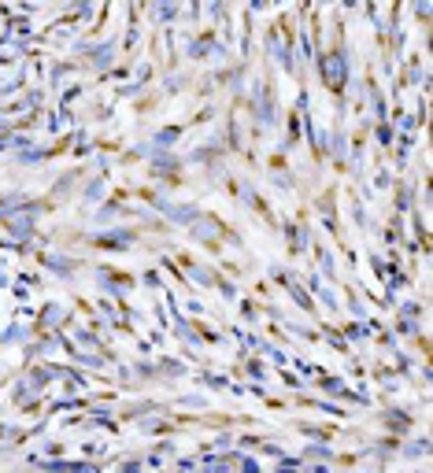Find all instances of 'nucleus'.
Instances as JSON below:
<instances>
[{
	"label": "nucleus",
	"instance_id": "obj_1",
	"mask_svg": "<svg viewBox=\"0 0 433 473\" xmlns=\"http://www.w3.org/2000/svg\"><path fill=\"white\" fill-rule=\"evenodd\" d=\"M296 470H300V462H285V466H282L278 473H296Z\"/></svg>",
	"mask_w": 433,
	"mask_h": 473
}]
</instances>
